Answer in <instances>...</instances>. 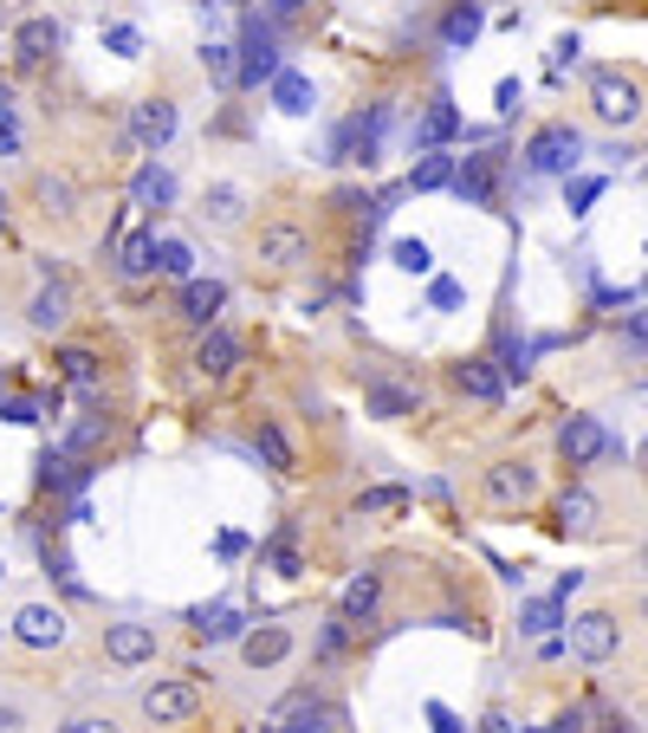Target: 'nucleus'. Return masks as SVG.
I'll return each instance as SVG.
<instances>
[{"label": "nucleus", "instance_id": "30", "mask_svg": "<svg viewBox=\"0 0 648 733\" xmlns=\"http://www.w3.org/2000/svg\"><path fill=\"white\" fill-rule=\"evenodd\" d=\"M409 506V487H363L357 494V519H396Z\"/></svg>", "mask_w": 648, "mask_h": 733}, {"label": "nucleus", "instance_id": "40", "mask_svg": "<svg viewBox=\"0 0 648 733\" xmlns=\"http://www.w3.org/2000/svg\"><path fill=\"white\" fill-rule=\"evenodd\" d=\"M104 435H111V416H91V423H78L72 435H66V455H91Z\"/></svg>", "mask_w": 648, "mask_h": 733}, {"label": "nucleus", "instance_id": "34", "mask_svg": "<svg viewBox=\"0 0 648 733\" xmlns=\"http://www.w3.org/2000/svg\"><path fill=\"white\" fill-rule=\"evenodd\" d=\"M389 260H396L402 273H416V279H421V273H435V247L409 234V240H396V247H389Z\"/></svg>", "mask_w": 648, "mask_h": 733}, {"label": "nucleus", "instance_id": "47", "mask_svg": "<svg viewBox=\"0 0 648 733\" xmlns=\"http://www.w3.org/2000/svg\"><path fill=\"white\" fill-rule=\"evenodd\" d=\"M565 66H577V39H558V52H551V72H565Z\"/></svg>", "mask_w": 648, "mask_h": 733}, {"label": "nucleus", "instance_id": "3", "mask_svg": "<svg viewBox=\"0 0 648 733\" xmlns=\"http://www.w3.org/2000/svg\"><path fill=\"white\" fill-rule=\"evenodd\" d=\"M267 727H279V733H299V727H343V707H338V701H325L318 689H292L286 701H272Z\"/></svg>", "mask_w": 648, "mask_h": 733}, {"label": "nucleus", "instance_id": "13", "mask_svg": "<svg viewBox=\"0 0 648 733\" xmlns=\"http://www.w3.org/2000/svg\"><path fill=\"white\" fill-rule=\"evenodd\" d=\"M104 656H111L117 668L156 662V623H104Z\"/></svg>", "mask_w": 648, "mask_h": 733}, {"label": "nucleus", "instance_id": "33", "mask_svg": "<svg viewBox=\"0 0 648 733\" xmlns=\"http://www.w3.org/2000/svg\"><path fill=\"white\" fill-rule=\"evenodd\" d=\"M473 33H480V7H473V0H460L455 13H448V20H441V39H448V46H473Z\"/></svg>", "mask_w": 648, "mask_h": 733}, {"label": "nucleus", "instance_id": "10", "mask_svg": "<svg viewBox=\"0 0 648 733\" xmlns=\"http://www.w3.org/2000/svg\"><path fill=\"white\" fill-rule=\"evenodd\" d=\"M382 123H389V105H370V117H350V123L338 130V143H331V156H338V162H357V169H370V162H377Z\"/></svg>", "mask_w": 648, "mask_h": 733}, {"label": "nucleus", "instance_id": "42", "mask_svg": "<svg viewBox=\"0 0 648 733\" xmlns=\"http://www.w3.org/2000/svg\"><path fill=\"white\" fill-rule=\"evenodd\" d=\"M519 98H526V85H519V78H499V85H494V111L499 117L519 111Z\"/></svg>", "mask_w": 648, "mask_h": 733}, {"label": "nucleus", "instance_id": "2", "mask_svg": "<svg viewBox=\"0 0 648 733\" xmlns=\"http://www.w3.org/2000/svg\"><path fill=\"white\" fill-rule=\"evenodd\" d=\"M253 260H260L267 273H299L311 260V228H299V221H267Z\"/></svg>", "mask_w": 648, "mask_h": 733}, {"label": "nucleus", "instance_id": "22", "mask_svg": "<svg viewBox=\"0 0 648 733\" xmlns=\"http://www.w3.org/2000/svg\"><path fill=\"white\" fill-rule=\"evenodd\" d=\"M130 201H137V208H156V215H162V208H169V201H176V176H169V169H162V162H143V169H137V182H130Z\"/></svg>", "mask_w": 648, "mask_h": 733}, {"label": "nucleus", "instance_id": "50", "mask_svg": "<svg viewBox=\"0 0 648 733\" xmlns=\"http://www.w3.org/2000/svg\"><path fill=\"white\" fill-rule=\"evenodd\" d=\"M221 7H247V0H221Z\"/></svg>", "mask_w": 648, "mask_h": 733}, {"label": "nucleus", "instance_id": "39", "mask_svg": "<svg viewBox=\"0 0 648 733\" xmlns=\"http://www.w3.org/2000/svg\"><path fill=\"white\" fill-rule=\"evenodd\" d=\"M201 66L221 78V85H240V59H233V46H221V39H208V46H201Z\"/></svg>", "mask_w": 648, "mask_h": 733}, {"label": "nucleus", "instance_id": "28", "mask_svg": "<svg viewBox=\"0 0 648 733\" xmlns=\"http://www.w3.org/2000/svg\"><path fill=\"white\" fill-rule=\"evenodd\" d=\"M201 215L215 221V228H240V215H247V195L233 189V182H215L208 201H201Z\"/></svg>", "mask_w": 648, "mask_h": 733}, {"label": "nucleus", "instance_id": "4", "mask_svg": "<svg viewBox=\"0 0 648 733\" xmlns=\"http://www.w3.org/2000/svg\"><path fill=\"white\" fill-rule=\"evenodd\" d=\"M577 156H584V137H577L571 123H545L532 143H526V169L532 176H571Z\"/></svg>", "mask_w": 648, "mask_h": 733}, {"label": "nucleus", "instance_id": "14", "mask_svg": "<svg viewBox=\"0 0 648 733\" xmlns=\"http://www.w3.org/2000/svg\"><path fill=\"white\" fill-rule=\"evenodd\" d=\"M59 46H66V33H59L52 13H27V20L13 27V59H20V66H46Z\"/></svg>", "mask_w": 648, "mask_h": 733}, {"label": "nucleus", "instance_id": "32", "mask_svg": "<svg viewBox=\"0 0 648 733\" xmlns=\"http://www.w3.org/2000/svg\"><path fill=\"white\" fill-rule=\"evenodd\" d=\"M455 182V156H421L416 169H409V189L428 195V189H448Z\"/></svg>", "mask_w": 648, "mask_h": 733}, {"label": "nucleus", "instance_id": "19", "mask_svg": "<svg viewBox=\"0 0 648 733\" xmlns=\"http://www.w3.org/2000/svg\"><path fill=\"white\" fill-rule=\"evenodd\" d=\"M455 389L460 396H473V403H499V396H506V377H499L494 357H460L455 364Z\"/></svg>", "mask_w": 648, "mask_h": 733}, {"label": "nucleus", "instance_id": "20", "mask_svg": "<svg viewBox=\"0 0 648 733\" xmlns=\"http://www.w3.org/2000/svg\"><path fill=\"white\" fill-rule=\"evenodd\" d=\"M66 318H72V286H66V279H46L33 299H27V325H33V331H59Z\"/></svg>", "mask_w": 648, "mask_h": 733}, {"label": "nucleus", "instance_id": "38", "mask_svg": "<svg viewBox=\"0 0 648 733\" xmlns=\"http://www.w3.org/2000/svg\"><path fill=\"white\" fill-rule=\"evenodd\" d=\"M156 273H169V279H189L195 273V254L182 240H156Z\"/></svg>", "mask_w": 648, "mask_h": 733}, {"label": "nucleus", "instance_id": "31", "mask_svg": "<svg viewBox=\"0 0 648 733\" xmlns=\"http://www.w3.org/2000/svg\"><path fill=\"white\" fill-rule=\"evenodd\" d=\"M267 552H272V572H279V578H299V572H306V552H299V526H292V519L279 526V539H272Z\"/></svg>", "mask_w": 648, "mask_h": 733}, {"label": "nucleus", "instance_id": "48", "mask_svg": "<svg viewBox=\"0 0 648 733\" xmlns=\"http://www.w3.org/2000/svg\"><path fill=\"white\" fill-rule=\"evenodd\" d=\"M299 7H306V0H267V13H272V20H292Z\"/></svg>", "mask_w": 648, "mask_h": 733}, {"label": "nucleus", "instance_id": "41", "mask_svg": "<svg viewBox=\"0 0 648 733\" xmlns=\"http://www.w3.org/2000/svg\"><path fill=\"white\" fill-rule=\"evenodd\" d=\"M558 623H565V611H558V597H545V604H526V630H532V636H551Z\"/></svg>", "mask_w": 648, "mask_h": 733}, {"label": "nucleus", "instance_id": "46", "mask_svg": "<svg viewBox=\"0 0 648 733\" xmlns=\"http://www.w3.org/2000/svg\"><path fill=\"white\" fill-rule=\"evenodd\" d=\"M104 39H111V52H123V59H137V33H130V27H111Z\"/></svg>", "mask_w": 648, "mask_h": 733}, {"label": "nucleus", "instance_id": "24", "mask_svg": "<svg viewBox=\"0 0 648 733\" xmlns=\"http://www.w3.org/2000/svg\"><path fill=\"white\" fill-rule=\"evenodd\" d=\"M377 604H382V578H377V572H357V578L343 584V597H338V611L350 623H370V617H377Z\"/></svg>", "mask_w": 648, "mask_h": 733}, {"label": "nucleus", "instance_id": "9", "mask_svg": "<svg viewBox=\"0 0 648 733\" xmlns=\"http://www.w3.org/2000/svg\"><path fill=\"white\" fill-rule=\"evenodd\" d=\"M279 72V46H272V20H247V33H240V85L253 91V85H272Z\"/></svg>", "mask_w": 648, "mask_h": 733}, {"label": "nucleus", "instance_id": "27", "mask_svg": "<svg viewBox=\"0 0 648 733\" xmlns=\"http://www.w3.org/2000/svg\"><path fill=\"white\" fill-rule=\"evenodd\" d=\"M597 513H604L597 494H590V487H571V494L558 501V533H597Z\"/></svg>", "mask_w": 648, "mask_h": 733}, {"label": "nucleus", "instance_id": "49", "mask_svg": "<svg viewBox=\"0 0 648 733\" xmlns=\"http://www.w3.org/2000/svg\"><path fill=\"white\" fill-rule=\"evenodd\" d=\"M636 338H648V318H636Z\"/></svg>", "mask_w": 648, "mask_h": 733}, {"label": "nucleus", "instance_id": "51", "mask_svg": "<svg viewBox=\"0 0 648 733\" xmlns=\"http://www.w3.org/2000/svg\"><path fill=\"white\" fill-rule=\"evenodd\" d=\"M642 572H648V545H642Z\"/></svg>", "mask_w": 648, "mask_h": 733}, {"label": "nucleus", "instance_id": "26", "mask_svg": "<svg viewBox=\"0 0 648 733\" xmlns=\"http://www.w3.org/2000/svg\"><path fill=\"white\" fill-rule=\"evenodd\" d=\"M455 137H460L455 98H448V91H435V98H428V117H421V137H416V143H455Z\"/></svg>", "mask_w": 648, "mask_h": 733}, {"label": "nucleus", "instance_id": "35", "mask_svg": "<svg viewBox=\"0 0 648 733\" xmlns=\"http://www.w3.org/2000/svg\"><path fill=\"white\" fill-rule=\"evenodd\" d=\"M370 416H382V423H396V416H416V396H409V389L377 384V389H370Z\"/></svg>", "mask_w": 648, "mask_h": 733}, {"label": "nucleus", "instance_id": "44", "mask_svg": "<svg viewBox=\"0 0 648 733\" xmlns=\"http://www.w3.org/2000/svg\"><path fill=\"white\" fill-rule=\"evenodd\" d=\"M0 416H7V423H20V428H33L39 423V403H27V396H20V403H7Z\"/></svg>", "mask_w": 648, "mask_h": 733}, {"label": "nucleus", "instance_id": "36", "mask_svg": "<svg viewBox=\"0 0 648 733\" xmlns=\"http://www.w3.org/2000/svg\"><path fill=\"white\" fill-rule=\"evenodd\" d=\"M343 650H350V617L338 611V617H325V623H318V662H338Z\"/></svg>", "mask_w": 648, "mask_h": 733}, {"label": "nucleus", "instance_id": "11", "mask_svg": "<svg viewBox=\"0 0 648 733\" xmlns=\"http://www.w3.org/2000/svg\"><path fill=\"white\" fill-rule=\"evenodd\" d=\"M487 501L494 506H526L538 501V467L519 455V462H494L487 467Z\"/></svg>", "mask_w": 648, "mask_h": 733}, {"label": "nucleus", "instance_id": "25", "mask_svg": "<svg viewBox=\"0 0 648 733\" xmlns=\"http://www.w3.org/2000/svg\"><path fill=\"white\" fill-rule=\"evenodd\" d=\"M272 105L286 117H306L311 105H318V91H311L306 72H286V66H279V72H272Z\"/></svg>", "mask_w": 648, "mask_h": 733}, {"label": "nucleus", "instance_id": "7", "mask_svg": "<svg viewBox=\"0 0 648 733\" xmlns=\"http://www.w3.org/2000/svg\"><path fill=\"white\" fill-rule=\"evenodd\" d=\"M616 650H622V623H616L610 611H584V617H571V656L577 662H610Z\"/></svg>", "mask_w": 648, "mask_h": 733}, {"label": "nucleus", "instance_id": "16", "mask_svg": "<svg viewBox=\"0 0 648 733\" xmlns=\"http://www.w3.org/2000/svg\"><path fill=\"white\" fill-rule=\"evenodd\" d=\"M176 123H182V117H176V105H169V98H143V105L130 111V137H137V143L156 156L169 137H176Z\"/></svg>", "mask_w": 648, "mask_h": 733}, {"label": "nucleus", "instance_id": "1", "mask_svg": "<svg viewBox=\"0 0 648 733\" xmlns=\"http://www.w3.org/2000/svg\"><path fill=\"white\" fill-rule=\"evenodd\" d=\"M642 111H648V91H642L636 72H616V66L590 72V117H597V123L629 130V123H642Z\"/></svg>", "mask_w": 648, "mask_h": 733}, {"label": "nucleus", "instance_id": "5", "mask_svg": "<svg viewBox=\"0 0 648 733\" xmlns=\"http://www.w3.org/2000/svg\"><path fill=\"white\" fill-rule=\"evenodd\" d=\"M240 357H247V345L233 338L228 325L215 318V325H201V338H195V377H208V384H228L233 370H240Z\"/></svg>", "mask_w": 648, "mask_h": 733}, {"label": "nucleus", "instance_id": "18", "mask_svg": "<svg viewBox=\"0 0 648 733\" xmlns=\"http://www.w3.org/2000/svg\"><path fill=\"white\" fill-rule=\"evenodd\" d=\"M13 636H20L27 650H59V643H66V611H52V604H27V611L13 617Z\"/></svg>", "mask_w": 648, "mask_h": 733}, {"label": "nucleus", "instance_id": "6", "mask_svg": "<svg viewBox=\"0 0 648 733\" xmlns=\"http://www.w3.org/2000/svg\"><path fill=\"white\" fill-rule=\"evenodd\" d=\"M201 682H156L150 695H143V721L156 727H189L195 714H201Z\"/></svg>", "mask_w": 648, "mask_h": 733}, {"label": "nucleus", "instance_id": "43", "mask_svg": "<svg viewBox=\"0 0 648 733\" xmlns=\"http://www.w3.org/2000/svg\"><path fill=\"white\" fill-rule=\"evenodd\" d=\"M597 195H604V182H597V176H577V182H571V215H584Z\"/></svg>", "mask_w": 648, "mask_h": 733}, {"label": "nucleus", "instance_id": "8", "mask_svg": "<svg viewBox=\"0 0 648 733\" xmlns=\"http://www.w3.org/2000/svg\"><path fill=\"white\" fill-rule=\"evenodd\" d=\"M104 247H111V260H117V273L123 279H150L156 273V228H111L104 234Z\"/></svg>", "mask_w": 648, "mask_h": 733}, {"label": "nucleus", "instance_id": "12", "mask_svg": "<svg viewBox=\"0 0 648 733\" xmlns=\"http://www.w3.org/2000/svg\"><path fill=\"white\" fill-rule=\"evenodd\" d=\"M558 455H565L571 467H597L604 455H610V435H604L597 416H571V423L558 428Z\"/></svg>", "mask_w": 648, "mask_h": 733}, {"label": "nucleus", "instance_id": "37", "mask_svg": "<svg viewBox=\"0 0 648 733\" xmlns=\"http://www.w3.org/2000/svg\"><path fill=\"white\" fill-rule=\"evenodd\" d=\"M33 189H39V201H46V215H72V208H78V195H72L66 176H39Z\"/></svg>", "mask_w": 648, "mask_h": 733}, {"label": "nucleus", "instance_id": "17", "mask_svg": "<svg viewBox=\"0 0 648 733\" xmlns=\"http://www.w3.org/2000/svg\"><path fill=\"white\" fill-rule=\"evenodd\" d=\"M176 306H182V318H189L195 331H201V325H215V318L228 311V286H221V279H195V273H189Z\"/></svg>", "mask_w": 648, "mask_h": 733}, {"label": "nucleus", "instance_id": "21", "mask_svg": "<svg viewBox=\"0 0 648 733\" xmlns=\"http://www.w3.org/2000/svg\"><path fill=\"white\" fill-rule=\"evenodd\" d=\"M240 656H247V668H272V662L292 656V630L286 623H260L247 643H240Z\"/></svg>", "mask_w": 648, "mask_h": 733}, {"label": "nucleus", "instance_id": "45", "mask_svg": "<svg viewBox=\"0 0 648 733\" xmlns=\"http://www.w3.org/2000/svg\"><path fill=\"white\" fill-rule=\"evenodd\" d=\"M428 299L448 311V306H460V286H455V279H435V286H428Z\"/></svg>", "mask_w": 648, "mask_h": 733}, {"label": "nucleus", "instance_id": "52", "mask_svg": "<svg viewBox=\"0 0 648 733\" xmlns=\"http://www.w3.org/2000/svg\"><path fill=\"white\" fill-rule=\"evenodd\" d=\"M0 578H7V565H0Z\"/></svg>", "mask_w": 648, "mask_h": 733}, {"label": "nucleus", "instance_id": "23", "mask_svg": "<svg viewBox=\"0 0 648 733\" xmlns=\"http://www.w3.org/2000/svg\"><path fill=\"white\" fill-rule=\"evenodd\" d=\"M52 364H59V377H66L72 389H98V384H104V357H98V350H84V345H66Z\"/></svg>", "mask_w": 648, "mask_h": 733}, {"label": "nucleus", "instance_id": "15", "mask_svg": "<svg viewBox=\"0 0 648 733\" xmlns=\"http://www.w3.org/2000/svg\"><path fill=\"white\" fill-rule=\"evenodd\" d=\"M448 189H455L467 208H494V201H499V156H467Z\"/></svg>", "mask_w": 648, "mask_h": 733}, {"label": "nucleus", "instance_id": "29", "mask_svg": "<svg viewBox=\"0 0 648 733\" xmlns=\"http://www.w3.org/2000/svg\"><path fill=\"white\" fill-rule=\"evenodd\" d=\"M253 448L267 455V467H272V474H299V455H292V442H286V428H279V423H260Z\"/></svg>", "mask_w": 648, "mask_h": 733}]
</instances>
